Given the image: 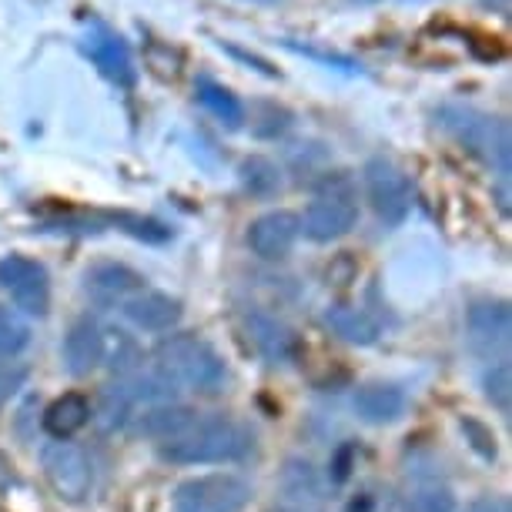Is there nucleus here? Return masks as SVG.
Instances as JSON below:
<instances>
[{
  "instance_id": "nucleus-26",
  "label": "nucleus",
  "mask_w": 512,
  "mask_h": 512,
  "mask_svg": "<svg viewBox=\"0 0 512 512\" xmlns=\"http://www.w3.org/2000/svg\"><path fill=\"white\" fill-rule=\"evenodd\" d=\"M409 512H456V496H452L449 486L429 482V486H419L412 492Z\"/></svg>"
},
{
  "instance_id": "nucleus-14",
  "label": "nucleus",
  "mask_w": 512,
  "mask_h": 512,
  "mask_svg": "<svg viewBox=\"0 0 512 512\" xmlns=\"http://www.w3.org/2000/svg\"><path fill=\"white\" fill-rule=\"evenodd\" d=\"M141 288H144L141 272H134V268L121 262H98L84 272V292L94 302H124V298L141 292Z\"/></svg>"
},
{
  "instance_id": "nucleus-11",
  "label": "nucleus",
  "mask_w": 512,
  "mask_h": 512,
  "mask_svg": "<svg viewBox=\"0 0 512 512\" xmlns=\"http://www.w3.org/2000/svg\"><path fill=\"white\" fill-rule=\"evenodd\" d=\"M84 51H88L91 61L98 64V71L108 77V81L121 84V88H131L134 77H138L128 44H124L114 31H108V27H94L88 34V41H84Z\"/></svg>"
},
{
  "instance_id": "nucleus-10",
  "label": "nucleus",
  "mask_w": 512,
  "mask_h": 512,
  "mask_svg": "<svg viewBox=\"0 0 512 512\" xmlns=\"http://www.w3.org/2000/svg\"><path fill=\"white\" fill-rule=\"evenodd\" d=\"M302 235V221L295 211H265L248 225V248L262 262H282Z\"/></svg>"
},
{
  "instance_id": "nucleus-9",
  "label": "nucleus",
  "mask_w": 512,
  "mask_h": 512,
  "mask_svg": "<svg viewBox=\"0 0 512 512\" xmlns=\"http://www.w3.org/2000/svg\"><path fill=\"white\" fill-rule=\"evenodd\" d=\"M469 345L486 359H502L512 335V312L506 302H476L466 312Z\"/></svg>"
},
{
  "instance_id": "nucleus-22",
  "label": "nucleus",
  "mask_w": 512,
  "mask_h": 512,
  "mask_svg": "<svg viewBox=\"0 0 512 512\" xmlns=\"http://www.w3.org/2000/svg\"><path fill=\"white\" fill-rule=\"evenodd\" d=\"M31 342V328L17 312L0 305V359H14Z\"/></svg>"
},
{
  "instance_id": "nucleus-25",
  "label": "nucleus",
  "mask_w": 512,
  "mask_h": 512,
  "mask_svg": "<svg viewBox=\"0 0 512 512\" xmlns=\"http://www.w3.org/2000/svg\"><path fill=\"white\" fill-rule=\"evenodd\" d=\"M482 392L492 402V409H499L502 415L509 412L512 405V369L502 359H496V365H489L486 375H482Z\"/></svg>"
},
{
  "instance_id": "nucleus-5",
  "label": "nucleus",
  "mask_w": 512,
  "mask_h": 512,
  "mask_svg": "<svg viewBox=\"0 0 512 512\" xmlns=\"http://www.w3.org/2000/svg\"><path fill=\"white\" fill-rule=\"evenodd\" d=\"M251 486L231 472H211V476L185 479L171 496L175 512H245L251 502Z\"/></svg>"
},
{
  "instance_id": "nucleus-21",
  "label": "nucleus",
  "mask_w": 512,
  "mask_h": 512,
  "mask_svg": "<svg viewBox=\"0 0 512 512\" xmlns=\"http://www.w3.org/2000/svg\"><path fill=\"white\" fill-rule=\"evenodd\" d=\"M241 185H245L251 195L268 198V195H275V191L282 188V171H278L275 161L255 154V158L241 161Z\"/></svg>"
},
{
  "instance_id": "nucleus-27",
  "label": "nucleus",
  "mask_w": 512,
  "mask_h": 512,
  "mask_svg": "<svg viewBox=\"0 0 512 512\" xmlns=\"http://www.w3.org/2000/svg\"><path fill=\"white\" fill-rule=\"evenodd\" d=\"M462 432L472 439V449H476L482 459H489V462L496 459V439H492V432L486 429V425L466 419V422H462Z\"/></svg>"
},
{
  "instance_id": "nucleus-7",
  "label": "nucleus",
  "mask_w": 512,
  "mask_h": 512,
  "mask_svg": "<svg viewBox=\"0 0 512 512\" xmlns=\"http://www.w3.org/2000/svg\"><path fill=\"white\" fill-rule=\"evenodd\" d=\"M365 195L382 225H402L412 211V185L399 164L389 158H369L362 168Z\"/></svg>"
},
{
  "instance_id": "nucleus-30",
  "label": "nucleus",
  "mask_w": 512,
  "mask_h": 512,
  "mask_svg": "<svg viewBox=\"0 0 512 512\" xmlns=\"http://www.w3.org/2000/svg\"><path fill=\"white\" fill-rule=\"evenodd\" d=\"M479 4H482V7H489V11H499V14H506L512 0H479Z\"/></svg>"
},
{
  "instance_id": "nucleus-20",
  "label": "nucleus",
  "mask_w": 512,
  "mask_h": 512,
  "mask_svg": "<svg viewBox=\"0 0 512 512\" xmlns=\"http://www.w3.org/2000/svg\"><path fill=\"white\" fill-rule=\"evenodd\" d=\"M325 322L332 325L335 335H342L345 342H352V345H375V338H379V325H375L362 308H352V305H332L325 312Z\"/></svg>"
},
{
  "instance_id": "nucleus-1",
  "label": "nucleus",
  "mask_w": 512,
  "mask_h": 512,
  "mask_svg": "<svg viewBox=\"0 0 512 512\" xmlns=\"http://www.w3.org/2000/svg\"><path fill=\"white\" fill-rule=\"evenodd\" d=\"M255 449V436L235 419L215 415L198 419L188 432L161 442V459L175 466H208V462H238Z\"/></svg>"
},
{
  "instance_id": "nucleus-6",
  "label": "nucleus",
  "mask_w": 512,
  "mask_h": 512,
  "mask_svg": "<svg viewBox=\"0 0 512 512\" xmlns=\"http://www.w3.org/2000/svg\"><path fill=\"white\" fill-rule=\"evenodd\" d=\"M44 479L64 502H84L94 489V466L91 456L71 439H54L41 449Z\"/></svg>"
},
{
  "instance_id": "nucleus-17",
  "label": "nucleus",
  "mask_w": 512,
  "mask_h": 512,
  "mask_svg": "<svg viewBox=\"0 0 512 512\" xmlns=\"http://www.w3.org/2000/svg\"><path fill=\"white\" fill-rule=\"evenodd\" d=\"M91 402L81 392H64L61 399H54L44 409V429L54 439H71L74 432H81L91 422Z\"/></svg>"
},
{
  "instance_id": "nucleus-8",
  "label": "nucleus",
  "mask_w": 512,
  "mask_h": 512,
  "mask_svg": "<svg viewBox=\"0 0 512 512\" xmlns=\"http://www.w3.org/2000/svg\"><path fill=\"white\" fill-rule=\"evenodd\" d=\"M0 292L11 295V302L24 315L41 318L51 308V278H47V268L27 255L0 258Z\"/></svg>"
},
{
  "instance_id": "nucleus-2",
  "label": "nucleus",
  "mask_w": 512,
  "mask_h": 512,
  "mask_svg": "<svg viewBox=\"0 0 512 512\" xmlns=\"http://www.w3.org/2000/svg\"><path fill=\"white\" fill-rule=\"evenodd\" d=\"M439 128L452 134L469 154H476L479 161H486L496 175L509 178L512 171V134L509 124L496 118V114H486L479 108H469V104H442L436 111Z\"/></svg>"
},
{
  "instance_id": "nucleus-29",
  "label": "nucleus",
  "mask_w": 512,
  "mask_h": 512,
  "mask_svg": "<svg viewBox=\"0 0 512 512\" xmlns=\"http://www.w3.org/2000/svg\"><path fill=\"white\" fill-rule=\"evenodd\" d=\"M466 512H512L506 496H482L472 506H466Z\"/></svg>"
},
{
  "instance_id": "nucleus-3",
  "label": "nucleus",
  "mask_w": 512,
  "mask_h": 512,
  "mask_svg": "<svg viewBox=\"0 0 512 512\" xmlns=\"http://www.w3.org/2000/svg\"><path fill=\"white\" fill-rule=\"evenodd\" d=\"M154 369L168 375L175 385H188L195 392H221L228 372L221 355L198 335H171L154 352Z\"/></svg>"
},
{
  "instance_id": "nucleus-18",
  "label": "nucleus",
  "mask_w": 512,
  "mask_h": 512,
  "mask_svg": "<svg viewBox=\"0 0 512 512\" xmlns=\"http://www.w3.org/2000/svg\"><path fill=\"white\" fill-rule=\"evenodd\" d=\"M248 332H251V342L258 345V352L272 362H285L292 359L295 352V335L292 328L282 325L278 318L265 315V312H251L248 315Z\"/></svg>"
},
{
  "instance_id": "nucleus-4",
  "label": "nucleus",
  "mask_w": 512,
  "mask_h": 512,
  "mask_svg": "<svg viewBox=\"0 0 512 512\" xmlns=\"http://www.w3.org/2000/svg\"><path fill=\"white\" fill-rule=\"evenodd\" d=\"M298 221H302L305 238L318 241V245L349 235L359 221V185L352 181V175H345V171L325 175L312 205L305 208V215H298Z\"/></svg>"
},
{
  "instance_id": "nucleus-12",
  "label": "nucleus",
  "mask_w": 512,
  "mask_h": 512,
  "mask_svg": "<svg viewBox=\"0 0 512 512\" xmlns=\"http://www.w3.org/2000/svg\"><path fill=\"white\" fill-rule=\"evenodd\" d=\"M124 318L141 332H171L181 322V302L164 292H134L121 302Z\"/></svg>"
},
{
  "instance_id": "nucleus-16",
  "label": "nucleus",
  "mask_w": 512,
  "mask_h": 512,
  "mask_svg": "<svg viewBox=\"0 0 512 512\" xmlns=\"http://www.w3.org/2000/svg\"><path fill=\"white\" fill-rule=\"evenodd\" d=\"M198 422V412L178 402H158V405H144V412L134 419V432L144 439H175L181 432H188Z\"/></svg>"
},
{
  "instance_id": "nucleus-23",
  "label": "nucleus",
  "mask_w": 512,
  "mask_h": 512,
  "mask_svg": "<svg viewBox=\"0 0 512 512\" xmlns=\"http://www.w3.org/2000/svg\"><path fill=\"white\" fill-rule=\"evenodd\" d=\"M282 489L295 499H318L322 482H318V472L312 469V462L292 459L282 472Z\"/></svg>"
},
{
  "instance_id": "nucleus-15",
  "label": "nucleus",
  "mask_w": 512,
  "mask_h": 512,
  "mask_svg": "<svg viewBox=\"0 0 512 512\" xmlns=\"http://www.w3.org/2000/svg\"><path fill=\"white\" fill-rule=\"evenodd\" d=\"M352 405H355V412H359L362 422L389 425V422L402 419L409 399H405V392L399 389V385H392V382H369V385H362V389L355 392Z\"/></svg>"
},
{
  "instance_id": "nucleus-28",
  "label": "nucleus",
  "mask_w": 512,
  "mask_h": 512,
  "mask_svg": "<svg viewBox=\"0 0 512 512\" xmlns=\"http://www.w3.org/2000/svg\"><path fill=\"white\" fill-rule=\"evenodd\" d=\"M21 385H24V372L21 369H0V409L14 399Z\"/></svg>"
},
{
  "instance_id": "nucleus-24",
  "label": "nucleus",
  "mask_w": 512,
  "mask_h": 512,
  "mask_svg": "<svg viewBox=\"0 0 512 512\" xmlns=\"http://www.w3.org/2000/svg\"><path fill=\"white\" fill-rule=\"evenodd\" d=\"M131 409H134V402L128 399V392H124L118 382L104 385L101 402H98V419L104 429H121V425L131 419Z\"/></svg>"
},
{
  "instance_id": "nucleus-13",
  "label": "nucleus",
  "mask_w": 512,
  "mask_h": 512,
  "mask_svg": "<svg viewBox=\"0 0 512 512\" xmlns=\"http://www.w3.org/2000/svg\"><path fill=\"white\" fill-rule=\"evenodd\" d=\"M64 365L71 375H91L98 365H104V325H98L94 318H81L71 325V332L64 335Z\"/></svg>"
},
{
  "instance_id": "nucleus-19",
  "label": "nucleus",
  "mask_w": 512,
  "mask_h": 512,
  "mask_svg": "<svg viewBox=\"0 0 512 512\" xmlns=\"http://www.w3.org/2000/svg\"><path fill=\"white\" fill-rule=\"evenodd\" d=\"M195 91H198V101L205 104V111L218 124H225V128H231V131H238L241 124H245V104H241L225 84L211 81V77H198Z\"/></svg>"
}]
</instances>
